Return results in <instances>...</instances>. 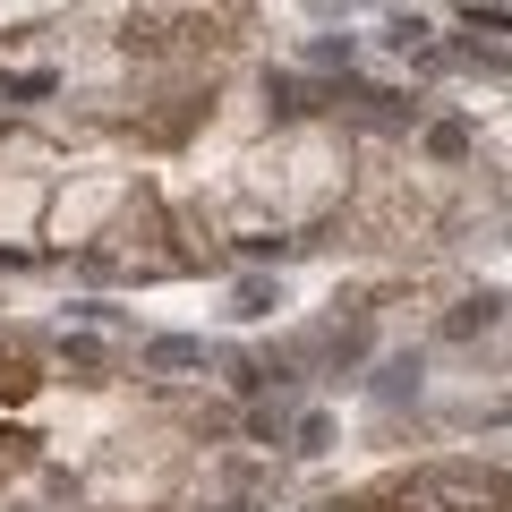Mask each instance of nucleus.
<instances>
[{"mask_svg": "<svg viewBox=\"0 0 512 512\" xmlns=\"http://www.w3.org/2000/svg\"><path fill=\"white\" fill-rule=\"evenodd\" d=\"M495 504H504V478L461 470V461H427V470H402L384 487L350 495V512H495Z\"/></svg>", "mask_w": 512, "mask_h": 512, "instance_id": "1", "label": "nucleus"}, {"mask_svg": "<svg viewBox=\"0 0 512 512\" xmlns=\"http://www.w3.org/2000/svg\"><path fill=\"white\" fill-rule=\"evenodd\" d=\"M231 26H248V9H137L128 18V52H205L231 43Z\"/></svg>", "mask_w": 512, "mask_h": 512, "instance_id": "2", "label": "nucleus"}, {"mask_svg": "<svg viewBox=\"0 0 512 512\" xmlns=\"http://www.w3.org/2000/svg\"><path fill=\"white\" fill-rule=\"evenodd\" d=\"M43 393V359L26 342H0V402H35Z\"/></svg>", "mask_w": 512, "mask_h": 512, "instance_id": "3", "label": "nucleus"}, {"mask_svg": "<svg viewBox=\"0 0 512 512\" xmlns=\"http://www.w3.org/2000/svg\"><path fill=\"white\" fill-rule=\"evenodd\" d=\"M35 453H43V444L26 436V427H0V478H18V470H35Z\"/></svg>", "mask_w": 512, "mask_h": 512, "instance_id": "4", "label": "nucleus"}]
</instances>
